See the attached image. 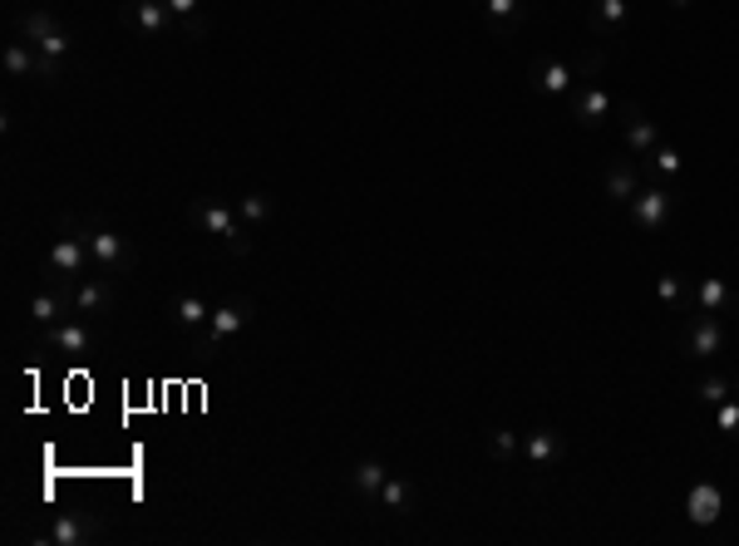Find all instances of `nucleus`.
Here are the masks:
<instances>
[{
    "label": "nucleus",
    "instance_id": "obj_3",
    "mask_svg": "<svg viewBox=\"0 0 739 546\" xmlns=\"http://www.w3.org/2000/svg\"><path fill=\"white\" fill-rule=\"evenodd\" d=\"M192 218H198L202 226H208V236H218V242H227V252L232 256H247L252 252V226L242 222V212H237V202H222V198H202L198 208H192Z\"/></svg>",
    "mask_w": 739,
    "mask_h": 546
},
{
    "label": "nucleus",
    "instance_id": "obj_35",
    "mask_svg": "<svg viewBox=\"0 0 739 546\" xmlns=\"http://www.w3.org/2000/svg\"><path fill=\"white\" fill-rule=\"evenodd\" d=\"M735 315H739V311H735ZM735 340H739V321H735Z\"/></svg>",
    "mask_w": 739,
    "mask_h": 546
},
{
    "label": "nucleus",
    "instance_id": "obj_12",
    "mask_svg": "<svg viewBox=\"0 0 739 546\" xmlns=\"http://www.w3.org/2000/svg\"><path fill=\"white\" fill-rule=\"evenodd\" d=\"M123 16H129V26H139L143 36H153V40L183 36V20L168 10V0H129V6H123Z\"/></svg>",
    "mask_w": 739,
    "mask_h": 546
},
{
    "label": "nucleus",
    "instance_id": "obj_26",
    "mask_svg": "<svg viewBox=\"0 0 739 546\" xmlns=\"http://www.w3.org/2000/svg\"><path fill=\"white\" fill-rule=\"evenodd\" d=\"M656 301L670 305V311H680V305H696V281H686L680 271H666V276L656 281Z\"/></svg>",
    "mask_w": 739,
    "mask_h": 546
},
{
    "label": "nucleus",
    "instance_id": "obj_2",
    "mask_svg": "<svg viewBox=\"0 0 739 546\" xmlns=\"http://www.w3.org/2000/svg\"><path fill=\"white\" fill-rule=\"evenodd\" d=\"M64 226H74L79 236L89 242V256H94V271H109V276H123V271L133 266V246H129V236H119L113 226H99V222H79V218H60Z\"/></svg>",
    "mask_w": 739,
    "mask_h": 546
},
{
    "label": "nucleus",
    "instance_id": "obj_11",
    "mask_svg": "<svg viewBox=\"0 0 739 546\" xmlns=\"http://www.w3.org/2000/svg\"><path fill=\"white\" fill-rule=\"evenodd\" d=\"M617 113V94H611L607 84H597V79H587V84L572 89V119L582 123V129H601V123Z\"/></svg>",
    "mask_w": 739,
    "mask_h": 546
},
{
    "label": "nucleus",
    "instance_id": "obj_30",
    "mask_svg": "<svg viewBox=\"0 0 739 546\" xmlns=\"http://www.w3.org/2000/svg\"><path fill=\"white\" fill-rule=\"evenodd\" d=\"M237 212H242V222H247V226H261L277 208H271L267 192H257V188H252V192H242V198H237Z\"/></svg>",
    "mask_w": 739,
    "mask_h": 546
},
{
    "label": "nucleus",
    "instance_id": "obj_10",
    "mask_svg": "<svg viewBox=\"0 0 739 546\" xmlns=\"http://www.w3.org/2000/svg\"><path fill=\"white\" fill-rule=\"evenodd\" d=\"M617 119L621 129H627V153L631 158H646L656 143H661V129H656V119L646 113L636 99H617Z\"/></svg>",
    "mask_w": 739,
    "mask_h": 546
},
{
    "label": "nucleus",
    "instance_id": "obj_25",
    "mask_svg": "<svg viewBox=\"0 0 739 546\" xmlns=\"http://www.w3.org/2000/svg\"><path fill=\"white\" fill-rule=\"evenodd\" d=\"M385 477H390V468H385L380 458H360L356 468H350V487H356L366 503H375V497H380V487H385Z\"/></svg>",
    "mask_w": 739,
    "mask_h": 546
},
{
    "label": "nucleus",
    "instance_id": "obj_8",
    "mask_svg": "<svg viewBox=\"0 0 739 546\" xmlns=\"http://www.w3.org/2000/svg\"><path fill=\"white\" fill-rule=\"evenodd\" d=\"M631 208V222H636V232H661V226L670 222V212H676V192L666 188V182H646L641 192L627 202Z\"/></svg>",
    "mask_w": 739,
    "mask_h": 546
},
{
    "label": "nucleus",
    "instance_id": "obj_29",
    "mask_svg": "<svg viewBox=\"0 0 739 546\" xmlns=\"http://www.w3.org/2000/svg\"><path fill=\"white\" fill-rule=\"evenodd\" d=\"M735 394V380L730 374H700V384H696V400L700 408H720L725 400Z\"/></svg>",
    "mask_w": 739,
    "mask_h": 546
},
{
    "label": "nucleus",
    "instance_id": "obj_13",
    "mask_svg": "<svg viewBox=\"0 0 739 546\" xmlns=\"http://www.w3.org/2000/svg\"><path fill=\"white\" fill-rule=\"evenodd\" d=\"M99 340V330L89 325V315H70V321L50 325V335H44V345L60 350V355H89Z\"/></svg>",
    "mask_w": 739,
    "mask_h": 546
},
{
    "label": "nucleus",
    "instance_id": "obj_9",
    "mask_svg": "<svg viewBox=\"0 0 739 546\" xmlns=\"http://www.w3.org/2000/svg\"><path fill=\"white\" fill-rule=\"evenodd\" d=\"M89 271H94L89 242L74 232V226L60 222V236H54V246H50V276L60 281V276H89Z\"/></svg>",
    "mask_w": 739,
    "mask_h": 546
},
{
    "label": "nucleus",
    "instance_id": "obj_7",
    "mask_svg": "<svg viewBox=\"0 0 739 546\" xmlns=\"http://www.w3.org/2000/svg\"><path fill=\"white\" fill-rule=\"evenodd\" d=\"M6 74L10 79H40V84H54V79L64 74V60H50V54H40L36 44H26V40H6Z\"/></svg>",
    "mask_w": 739,
    "mask_h": 546
},
{
    "label": "nucleus",
    "instance_id": "obj_6",
    "mask_svg": "<svg viewBox=\"0 0 739 546\" xmlns=\"http://www.w3.org/2000/svg\"><path fill=\"white\" fill-rule=\"evenodd\" d=\"M730 340H735V330L725 325L720 315L696 311V315H690V325H686V340H680V355H690V360H720Z\"/></svg>",
    "mask_w": 739,
    "mask_h": 546
},
{
    "label": "nucleus",
    "instance_id": "obj_15",
    "mask_svg": "<svg viewBox=\"0 0 739 546\" xmlns=\"http://www.w3.org/2000/svg\"><path fill=\"white\" fill-rule=\"evenodd\" d=\"M567 458V438L557 434V428H532V434H522V463H532V468H552V463Z\"/></svg>",
    "mask_w": 739,
    "mask_h": 546
},
{
    "label": "nucleus",
    "instance_id": "obj_20",
    "mask_svg": "<svg viewBox=\"0 0 739 546\" xmlns=\"http://www.w3.org/2000/svg\"><path fill=\"white\" fill-rule=\"evenodd\" d=\"M631 20V0H591V36L607 44Z\"/></svg>",
    "mask_w": 739,
    "mask_h": 546
},
{
    "label": "nucleus",
    "instance_id": "obj_33",
    "mask_svg": "<svg viewBox=\"0 0 739 546\" xmlns=\"http://www.w3.org/2000/svg\"><path fill=\"white\" fill-rule=\"evenodd\" d=\"M666 6H670V10H686V6H690V0H666Z\"/></svg>",
    "mask_w": 739,
    "mask_h": 546
},
{
    "label": "nucleus",
    "instance_id": "obj_31",
    "mask_svg": "<svg viewBox=\"0 0 739 546\" xmlns=\"http://www.w3.org/2000/svg\"><path fill=\"white\" fill-rule=\"evenodd\" d=\"M178 20H183V36L188 40H202V0H168Z\"/></svg>",
    "mask_w": 739,
    "mask_h": 546
},
{
    "label": "nucleus",
    "instance_id": "obj_27",
    "mask_svg": "<svg viewBox=\"0 0 739 546\" xmlns=\"http://www.w3.org/2000/svg\"><path fill=\"white\" fill-rule=\"evenodd\" d=\"M385 512H395V517H409V507H415V487L405 483V477H385V487H380V497H375Z\"/></svg>",
    "mask_w": 739,
    "mask_h": 546
},
{
    "label": "nucleus",
    "instance_id": "obj_28",
    "mask_svg": "<svg viewBox=\"0 0 739 546\" xmlns=\"http://www.w3.org/2000/svg\"><path fill=\"white\" fill-rule=\"evenodd\" d=\"M488 458L493 463H518L522 458V434H513V428H488Z\"/></svg>",
    "mask_w": 739,
    "mask_h": 546
},
{
    "label": "nucleus",
    "instance_id": "obj_21",
    "mask_svg": "<svg viewBox=\"0 0 739 546\" xmlns=\"http://www.w3.org/2000/svg\"><path fill=\"white\" fill-rule=\"evenodd\" d=\"M641 173L651 178V182H666V188H670V182L686 173V158H680V148H670V143L661 139V143L651 148V153L641 158Z\"/></svg>",
    "mask_w": 739,
    "mask_h": 546
},
{
    "label": "nucleus",
    "instance_id": "obj_34",
    "mask_svg": "<svg viewBox=\"0 0 739 546\" xmlns=\"http://www.w3.org/2000/svg\"><path fill=\"white\" fill-rule=\"evenodd\" d=\"M730 380H735V394H739V374H730Z\"/></svg>",
    "mask_w": 739,
    "mask_h": 546
},
{
    "label": "nucleus",
    "instance_id": "obj_23",
    "mask_svg": "<svg viewBox=\"0 0 739 546\" xmlns=\"http://www.w3.org/2000/svg\"><path fill=\"white\" fill-rule=\"evenodd\" d=\"M173 321H178V330H188V335H202L208 321H212V305L202 301V295H178V301H173Z\"/></svg>",
    "mask_w": 739,
    "mask_h": 546
},
{
    "label": "nucleus",
    "instance_id": "obj_24",
    "mask_svg": "<svg viewBox=\"0 0 739 546\" xmlns=\"http://www.w3.org/2000/svg\"><path fill=\"white\" fill-rule=\"evenodd\" d=\"M483 16L498 36H508V30H518L528 20V0H483Z\"/></svg>",
    "mask_w": 739,
    "mask_h": 546
},
{
    "label": "nucleus",
    "instance_id": "obj_14",
    "mask_svg": "<svg viewBox=\"0 0 739 546\" xmlns=\"http://www.w3.org/2000/svg\"><path fill=\"white\" fill-rule=\"evenodd\" d=\"M113 301H119V286H113L109 271H89L74 286V315H104Z\"/></svg>",
    "mask_w": 739,
    "mask_h": 546
},
{
    "label": "nucleus",
    "instance_id": "obj_22",
    "mask_svg": "<svg viewBox=\"0 0 739 546\" xmlns=\"http://www.w3.org/2000/svg\"><path fill=\"white\" fill-rule=\"evenodd\" d=\"M94 537H99V527L89 517H79V512H60V517L50 522V542H60V546H84Z\"/></svg>",
    "mask_w": 739,
    "mask_h": 546
},
{
    "label": "nucleus",
    "instance_id": "obj_5",
    "mask_svg": "<svg viewBox=\"0 0 739 546\" xmlns=\"http://www.w3.org/2000/svg\"><path fill=\"white\" fill-rule=\"evenodd\" d=\"M252 315H257V305L247 301V295H227L222 305H212V321L202 330V355H218L227 340H237L252 325Z\"/></svg>",
    "mask_w": 739,
    "mask_h": 546
},
{
    "label": "nucleus",
    "instance_id": "obj_16",
    "mask_svg": "<svg viewBox=\"0 0 739 546\" xmlns=\"http://www.w3.org/2000/svg\"><path fill=\"white\" fill-rule=\"evenodd\" d=\"M696 311H705V315L739 311V286H730L725 276H700L696 281Z\"/></svg>",
    "mask_w": 739,
    "mask_h": 546
},
{
    "label": "nucleus",
    "instance_id": "obj_19",
    "mask_svg": "<svg viewBox=\"0 0 739 546\" xmlns=\"http://www.w3.org/2000/svg\"><path fill=\"white\" fill-rule=\"evenodd\" d=\"M636 192H641V168H636L631 158H607V198L617 202V208H627Z\"/></svg>",
    "mask_w": 739,
    "mask_h": 546
},
{
    "label": "nucleus",
    "instance_id": "obj_18",
    "mask_svg": "<svg viewBox=\"0 0 739 546\" xmlns=\"http://www.w3.org/2000/svg\"><path fill=\"white\" fill-rule=\"evenodd\" d=\"M720 512H725L720 483H696L686 493V517L696 522V527H715V522H720Z\"/></svg>",
    "mask_w": 739,
    "mask_h": 546
},
{
    "label": "nucleus",
    "instance_id": "obj_4",
    "mask_svg": "<svg viewBox=\"0 0 739 546\" xmlns=\"http://www.w3.org/2000/svg\"><path fill=\"white\" fill-rule=\"evenodd\" d=\"M16 36L26 44H36L40 54H50V60H70V50H74L70 30L50 10H16Z\"/></svg>",
    "mask_w": 739,
    "mask_h": 546
},
{
    "label": "nucleus",
    "instance_id": "obj_1",
    "mask_svg": "<svg viewBox=\"0 0 739 546\" xmlns=\"http://www.w3.org/2000/svg\"><path fill=\"white\" fill-rule=\"evenodd\" d=\"M601 64H607V50H601V44L597 50H582V54H567V60L538 54V60L528 64V84H532V94H542V99H572V89L597 79Z\"/></svg>",
    "mask_w": 739,
    "mask_h": 546
},
{
    "label": "nucleus",
    "instance_id": "obj_17",
    "mask_svg": "<svg viewBox=\"0 0 739 546\" xmlns=\"http://www.w3.org/2000/svg\"><path fill=\"white\" fill-rule=\"evenodd\" d=\"M74 315V291L70 286H54V291H40V295H30V321L36 325H60V321H70Z\"/></svg>",
    "mask_w": 739,
    "mask_h": 546
},
{
    "label": "nucleus",
    "instance_id": "obj_32",
    "mask_svg": "<svg viewBox=\"0 0 739 546\" xmlns=\"http://www.w3.org/2000/svg\"><path fill=\"white\" fill-rule=\"evenodd\" d=\"M715 424H720V434L739 438V394H730L720 408H715Z\"/></svg>",
    "mask_w": 739,
    "mask_h": 546
}]
</instances>
